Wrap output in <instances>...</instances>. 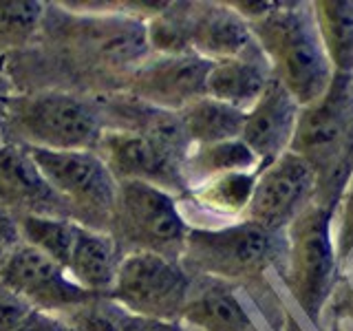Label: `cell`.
Segmentation results:
<instances>
[{"instance_id": "6da1fadb", "label": "cell", "mask_w": 353, "mask_h": 331, "mask_svg": "<svg viewBox=\"0 0 353 331\" xmlns=\"http://www.w3.org/2000/svg\"><path fill=\"white\" fill-rule=\"evenodd\" d=\"M104 130L97 97L40 88L11 95L0 139L44 150H95Z\"/></svg>"}, {"instance_id": "7a4b0ae2", "label": "cell", "mask_w": 353, "mask_h": 331, "mask_svg": "<svg viewBox=\"0 0 353 331\" xmlns=\"http://www.w3.org/2000/svg\"><path fill=\"white\" fill-rule=\"evenodd\" d=\"M265 53L274 80H279L298 106H309L323 97L334 82L316 20L303 9H274L252 27Z\"/></svg>"}, {"instance_id": "3957f363", "label": "cell", "mask_w": 353, "mask_h": 331, "mask_svg": "<svg viewBox=\"0 0 353 331\" xmlns=\"http://www.w3.org/2000/svg\"><path fill=\"white\" fill-rule=\"evenodd\" d=\"M188 232L174 194L150 183L119 181L108 234L115 239L121 259L150 252L181 261Z\"/></svg>"}, {"instance_id": "277c9868", "label": "cell", "mask_w": 353, "mask_h": 331, "mask_svg": "<svg viewBox=\"0 0 353 331\" xmlns=\"http://www.w3.org/2000/svg\"><path fill=\"white\" fill-rule=\"evenodd\" d=\"M27 150L51 190L62 199L71 221L108 232L119 183L99 154L95 150Z\"/></svg>"}, {"instance_id": "5b68a950", "label": "cell", "mask_w": 353, "mask_h": 331, "mask_svg": "<svg viewBox=\"0 0 353 331\" xmlns=\"http://www.w3.org/2000/svg\"><path fill=\"white\" fill-rule=\"evenodd\" d=\"M190 283L181 261L135 252L121 259L108 301L128 314L176 323L181 320Z\"/></svg>"}, {"instance_id": "8992f818", "label": "cell", "mask_w": 353, "mask_h": 331, "mask_svg": "<svg viewBox=\"0 0 353 331\" xmlns=\"http://www.w3.org/2000/svg\"><path fill=\"white\" fill-rule=\"evenodd\" d=\"M272 254V232L241 221L223 228L190 230L181 254L188 274L241 276L261 270Z\"/></svg>"}, {"instance_id": "52a82bcc", "label": "cell", "mask_w": 353, "mask_h": 331, "mask_svg": "<svg viewBox=\"0 0 353 331\" xmlns=\"http://www.w3.org/2000/svg\"><path fill=\"white\" fill-rule=\"evenodd\" d=\"M0 285L25 298L33 309L60 316L97 301L93 294L84 292L80 285L73 283L62 265L29 248L27 243H20L18 250L3 265Z\"/></svg>"}, {"instance_id": "ba28073f", "label": "cell", "mask_w": 353, "mask_h": 331, "mask_svg": "<svg viewBox=\"0 0 353 331\" xmlns=\"http://www.w3.org/2000/svg\"><path fill=\"white\" fill-rule=\"evenodd\" d=\"M212 62L196 53L148 55L130 73L124 93L139 102L179 113L194 99L205 97V80Z\"/></svg>"}, {"instance_id": "9c48e42d", "label": "cell", "mask_w": 353, "mask_h": 331, "mask_svg": "<svg viewBox=\"0 0 353 331\" xmlns=\"http://www.w3.org/2000/svg\"><path fill=\"white\" fill-rule=\"evenodd\" d=\"M95 152L106 163L115 181H141L157 185L179 199L188 192L183 179V161L159 148L139 132L124 128H106Z\"/></svg>"}, {"instance_id": "30bf717a", "label": "cell", "mask_w": 353, "mask_h": 331, "mask_svg": "<svg viewBox=\"0 0 353 331\" xmlns=\"http://www.w3.org/2000/svg\"><path fill=\"white\" fill-rule=\"evenodd\" d=\"M314 168L292 150L265 163L256 174L245 221L268 232H276L298 217L314 188Z\"/></svg>"}, {"instance_id": "8fae6325", "label": "cell", "mask_w": 353, "mask_h": 331, "mask_svg": "<svg viewBox=\"0 0 353 331\" xmlns=\"http://www.w3.org/2000/svg\"><path fill=\"white\" fill-rule=\"evenodd\" d=\"M334 274L336 252L329 239L327 217L320 210H309L296 221L292 245V285L307 312L320 307Z\"/></svg>"}, {"instance_id": "7c38bea8", "label": "cell", "mask_w": 353, "mask_h": 331, "mask_svg": "<svg viewBox=\"0 0 353 331\" xmlns=\"http://www.w3.org/2000/svg\"><path fill=\"white\" fill-rule=\"evenodd\" d=\"M347 97L349 95L342 88H334L331 82L329 91L318 102L305 106L298 115L290 150L301 154L312 168L336 159L340 148L345 146L353 121V106Z\"/></svg>"}, {"instance_id": "4fadbf2b", "label": "cell", "mask_w": 353, "mask_h": 331, "mask_svg": "<svg viewBox=\"0 0 353 331\" xmlns=\"http://www.w3.org/2000/svg\"><path fill=\"white\" fill-rule=\"evenodd\" d=\"M0 203L20 214H42L71 219L62 199L31 159L27 146L0 141Z\"/></svg>"}, {"instance_id": "5bb4252c", "label": "cell", "mask_w": 353, "mask_h": 331, "mask_svg": "<svg viewBox=\"0 0 353 331\" xmlns=\"http://www.w3.org/2000/svg\"><path fill=\"white\" fill-rule=\"evenodd\" d=\"M298 115H301L298 102L279 80L272 77L256 104L245 113L241 139L261 163H270L290 148Z\"/></svg>"}, {"instance_id": "9a60e30c", "label": "cell", "mask_w": 353, "mask_h": 331, "mask_svg": "<svg viewBox=\"0 0 353 331\" xmlns=\"http://www.w3.org/2000/svg\"><path fill=\"white\" fill-rule=\"evenodd\" d=\"M256 47L252 27L228 5H199L190 9V49L210 62H221Z\"/></svg>"}, {"instance_id": "2e32d148", "label": "cell", "mask_w": 353, "mask_h": 331, "mask_svg": "<svg viewBox=\"0 0 353 331\" xmlns=\"http://www.w3.org/2000/svg\"><path fill=\"white\" fill-rule=\"evenodd\" d=\"M272 77V66L256 42V47L239 58L212 62L205 80V95L248 113Z\"/></svg>"}, {"instance_id": "e0dca14e", "label": "cell", "mask_w": 353, "mask_h": 331, "mask_svg": "<svg viewBox=\"0 0 353 331\" xmlns=\"http://www.w3.org/2000/svg\"><path fill=\"white\" fill-rule=\"evenodd\" d=\"M256 174L259 172H230L188 188V192L176 199L188 228H194L201 219L232 221L245 214Z\"/></svg>"}, {"instance_id": "ac0fdd59", "label": "cell", "mask_w": 353, "mask_h": 331, "mask_svg": "<svg viewBox=\"0 0 353 331\" xmlns=\"http://www.w3.org/2000/svg\"><path fill=\"white\" fill-rule=\"evenodd\" d=\"M121 254L108 232L77 225L66 272L84 292L95 298H108L113 292Z\"/></svg>"}, {"instance_id": "d6986e66", "label": "cell", "mask_w": 353, "mask_h": 331, "mask_svg": "<svg viewBox=\"0 0 353 331\" xmlns=\"http://www.w3.org/2000/svg\"><path fill=\"white\" fill-rule=\"evenodd\" d=\"M181 320L203 331H250L252 327L236 294L212 276L190 283Z\"/></svg>"}, {"instance_id": "ffe728a7", "label": "cell", "mask_w": 353, "mask_h": 331, "mask_svg": "<svg viewBox=\"0 0 353 331\" xmlns=\"http://www.w3.org/2000/svg\"><path fill=\"white\" fill-rule=\"evenodd\" d=\"M259 157L254 154L243 139H228L219 143L192 146L183 161L185 185L192 188L212 177L230 172H259Z\"/></svg>"}, {"instance_id": "44dd1931", "label": "cell", "mask_w": 353, "mask_h": 331, "mask_svg": "<svg viewBox=\"0 0 353 331\" xmlns=\"http://www.w3.org/2000/svg\"><path fill=\"white\" fill-rule=\"evenodd\" d=\"M181 124L192 146L219 143L228 139H241L245 113L214 97H199L179 110Z\"/></svg>"}, {"instance_id": "7402d4cb", "label": "cell", "mask_w": 353, "mask_h": 331, "mask_svg": "<svg viewBox=\"0 0 353 331\" xmlns=\"http://www.w3.org/2000/svg\"><path fill=\"white\" fill-rule=\"evenodd\" d=\"M20 239L29 248L38 250L66 270L69 263L77 225L71 219L62 217H42V214H20L16 217Z\"/></svg>"}, {"instance_id": "603a6c76", "label": "cell", "mask_w": 353, "mask_h": 331, "mask_svg": "<svg viewBox=\"0 0 353 331\" xmlns=\"http://www.w3.org/2000/svg\"><path fill=\"white\" fill-rule=\"evenodd\" d=\"M316 25L323 38L331 66L340 71L353 69V5L351 3H320Z\"/></svg>"}, {"instance_id": "cb8c5ba5", "label": "cell", "mask_w": 353, "mask_h": 331, "mask_svg": "<svg viewBox=\"0 0 353 331\" xmlns=\"http://www.w3.org/2000/svg\"><path fill=\"white\" fill-rule=\"evenodd\" d=\"M190 9L185 3H168L159 14L146 20L150 55L190 53Z\"/></svg>"}, {"instance_id": "d4e9b609", "label": "cell", "mask_w": 353, "mask_h": 331, "mask_svg": "<svg viewBox=\"0 0 353 331\" xmlns=\"http://www.w3.org/2000/svg\"><path fill=\"white\" fill-rule=\"evenodd\" d=\"M42 18L44 5L36 0H0V49L29 47L38 38Z\"/></svg>"}, {"instance_id": "484cf974", "label": "cell", "mask_w": 353, "mask_h": 331, "mask_svg": "<svg viewBox=\"0 0 353 331\" xmlns=\"http://www.w3.org/2000/svg\"><path fill=\"white\" fill-rule=\"evenodd\" d=\"M64 318L73 331H119L113 316V303L108 298H97V301L86 303L64 314Z\"/></svg>"}, {"instance_id": "4316f807", "label": "cell", "mask_w": 353, "mask_h": 331, "mask_svg": "<svg viewBox=\"0 0 353 331\" xmlns=\"http://www.w3.org/2000/svg\"><path fill=\"white\" fill-rule=\"evenodd\" d=\"M31 309L33 307L25 298L11 292L9 287L0 285V331H14Z\"/></svg>"}, {"instance_id": "83f0119b", "label": "cell", "mask_w": 353, "mask_h": 331, "mask_svg": "<svg viewBox=\"0 0 353 331\" xmlns=\"http://www.w3.org/2000/svg\"><path fill=\"white\" fill-rule=\"evenodd\" d=\"M113 316L119 331H181L179 323H165V320H154L146 316H135L124 312L121 307L113 303Z\"/></svg>"}, {"instance_id": "f1b7e54d", "label": "cell", "mask_w": 353, "mask_h": 331, "mask_svg": "<svg viewBox=\"0 0 353 331\" xmlns=\"http://www.w3.org/2000/svg\"><path fill=\"white\" fill-rule=\"evenodd\" d=\"M22 243L16 214L0 203V270Z\"/></svg>"}, {"instance_id": "f546056e", "label": "cell", "mask_w": 353, "mask_h": 331, "mask_svg": "<svg viewBox=\"0 0 353 331\" xmlns=\"http://www.w3.org/2000/svg\"><path fill=\"white\" fill-rule=\"evenodd\" d=\"M14 331H73L66 318L60 314H49L42 309H31L25 320Z\"/></svg>"}, {"instance_id": "4dcf8cb0", "label": "cell", "mask_w": 353, "mask_h": 331, "mask_svg": "<svg viewBox=\"0 0 353 331\" xmlns=\"http://www.w3.org/2000/svg\"><path fill=\"white\" fill-rule=\"evenodd\" d=\"M353 248V183L349 188L347 201H345V214H342V232H340V250L345 254Z\"/></svg>"}, {"instance_id": "1f68e13d", "label": "cell", "mask_w": 353, "mask_h": 331, "mask_svg": "<svg viewBox=\"0 0 353 331\" xmlns=\"http://www.w3.org/2000/svg\"><path fill=\"white\" fill-rule=\"evenodd\" d=\"M11 88H14V86H11V80H9V75H7L5 55H0V135H3V124H5L9 99H11V95H14Z\"/></svg>"}, {"instance_id": "d6a6232c", "label": "cell", "mask_w": 353, "mask_h": 331, "mask_svg": "<svg viewBox=\"0 0 353 331\" xmlns=\"http://www.w3.org/2000/svg\"><path fill=\"white\" fill-rule=\"evenodd\" d=\"M181 331H185V329H181Z\"/></svg>"}]
</instances>
